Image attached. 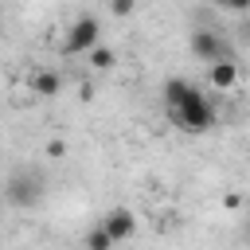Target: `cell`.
Wrapping results in <instances>:
<instances>
[{"instance_id":"cell-10","label":"cell","mask_w":250,"mask_h":250,"mask_svg":"<svg viewBox=\"0 0 250 250\" xmlns=\"http://www.w3.org/2000/svg\"><path fill=\"white\" fill-rule=\"evenodd\" d=\"M109 8H113V16H129L137 8V0H109Z\"/></svg>"},{"instance_id":"cell-4","label":"cell","mask_w":250,"mask_h":250,"mask_svg":"<svg viewBox=\"0 0 250 250\" xmlns=\"http://www.w3.org/2000/svg\"><path fill=\"white\" fill-rule=\"evenodd\" d=\"M191 55H195V59H203V62H215V59H223L227 51H223V39H219V31H207V27L191 31Z\"/></svg>"},{"instance_id":"cell-1","label":"cell","mask_w":250,"mask_h":250,"mask_svg":"<svg viewBox=\"0 0 250 250\" xmlns=\"http://www.w3.org/2000/svg\"><path fill=\"white\" fill-rule=\"evenodd\" d=\"M164 113L180 133H191V137H199L215 125V105L207 102V94L199 86H191L184 78L164 82Z\"/></svg>"},{"instance_id":"cell-9","label":"cell","mask_w":250,"mask_h":250,"mask_svg":"<svg viewBox=\"0 0 250 250\" xmlns=\"http://www.w3.org/2000/svg\"><path fill=\"white\" fill-rule=\"evenodd\" d=\"M90 62H94V70H109V66L117 62V55H113L109 47H102V43H98V47H90Z\"/></svg>"},{"instance_id":"cell-3","label":"cell","mask_w":250,"mask_h":250,"mask_svg":"<svg viewBox=\"0 0 250 250\" xmlns=\"http://www.w3.org/2000/svg\"><path fill=\"white\" fill-rule=\"evenodd\" d=\"M8 203H16V207H31V203H39V195H43V180L39 176H31V172H16L12 180H8Z\"/></svg>"},{"instance_id":"cell-8","label":"cell","mask_w":250,"mask_h":250,"mask_svg":"<svg viewBox=\"0 0 250 250\" xmlns=\"http://www.w3.org/2000/svg\"><path fill=\"white\" fill-rule=\"evenodd\" d=\"M117 242L109 238V230L98 223V227H90V234H86V250H113Z\"/></svg>"},{"instance_id":"cell-5","label":"cell","mask_w":250,"mask_h":250,"mask_svg":"<svg viewBox=\"0 0 250 250\" xmlns=\"http://www.w3.org/2000/svg\"><path fill=\"white\" fill-rule=\"evenodd\" d=\"M102 227L109 230L113 242H125V238H133V230H137V215H133L129 207H113V211L102 219Z\"/></svg>"},{"instance_id":"cell-12","label":"cell","mask_w":250,"mask_h":250,"mask_svg":"<svg viewBox=\"0 0 250 250\" xmlns=\"http://www.w3.org/2000/svg\"><path fill=\"white\" fill-rule=\"evenodd\" d=\"M246 234H250V219H246Z\"/></svg>"},{"instance_id":"cell-2","label":"cell","mask_w":250,"mask_h":250,"mask_svg":"<svg viewBox=\"0 0 250 250\" xmlns=\"http://www.w3.org/2000/svg\"><path fill=\"white\" fill-rule=\"evenodd\" d=\"M102 43V23L98 16H78L62 39V55H90V47Z\"/></svg>"},{"instance_id":"cell-11","label":"cell","mask_w":250,"mask_h":250,"mask_svg":"<svg viewBox=\"0 0 250 250\" xmlns=\"http://www.w3.org/2000/svg\"><path fill=\"white\" fill-rule=\"evenodd\" d=\"M215 4L227 12H250V0H215Z\"/></svg>"},{"instance_id":"cell-7","label":"cell","mask_w":250,"mask_h":250,"mask_svg":"<svg viewBox=\"0 0 250 250\" xmlns=\"http://www.w3.org/2000/svg\"><path fill=\"white\" fill-rule=\"evenodd\" d=\"M59 90H62V78H59L55 70H39V74L31 78V94H35V98H55Z\"/></svg>"},{"instance_id":"cell-6","label":"cell","mask_w":250,"mask_h":250,"mask_svg":"<svg viewBox=\"0 0 250 250\" xmlns=\"http://www.w3.org/2000/svg\"><path fill=\"white\" fill-rule=\"evenodd\" d=\"M207 78H211V86H215V90H230V86L238 82V62L223 55V59H215V62H211V74H207Z\"/></svg>"}]
</instances>
